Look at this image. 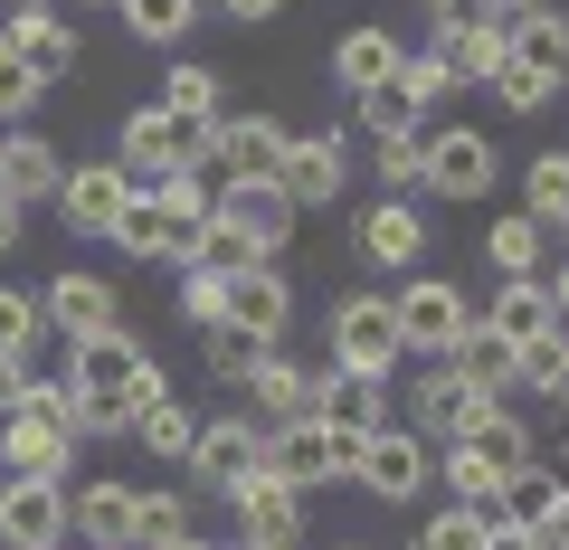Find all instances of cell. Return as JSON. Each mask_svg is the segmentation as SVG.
Here are the masks:
<instances>
[{"label": "cell", "mask_w": 569, "mask_h": 550, "mask_svg": "<svg viewBox=\"0 0 569 550\" xmlns=\"http://www.w3.org/2000/svg\"><path fill=\"white\" fill-rule=\"evenodd\" d=\"M313 418H332V428H351V437L399 428V408H389V380H380V370H323V389H313Z\"/></svg>", "instance_id": "24"}, {"label": "cell", "mask_w": 569, "mask_h": 550, "mask_svg": "<svg viewBox=\"0 0 569 550\" xmlns=\"http://www.w3.org/2000/svg\"><path fill=\"white\" fill-rule=\"evenodd\" d=\"M466 447H485V456H493V466H503V474L541 456V447H531V428H522V418H512V408H493V418H485V428L466 437Z\"/></svg>", "instance_id": "44"}, {"label": "cell", "mask_w": 569, "mask_h": 550, "mask_svg": "<svg viewBox=\"0 0 569 550\" xmlns=\"http://www.w3.org/2000/svg\"><path fill=\"white\" fill-rule=\"evenodd\" d=\"M447 370H456L466 389H485V399H512V389H522V370H512V342H503V332H485V323H466V332H456Z\"/></svg>", "instance_id": "29"}, {"label": "cell", "mask_w": 569, "mask_h": 550, "mask_svg": "<svg viewBox=\"0 0 569 550\" xmlns=\"http://www.w3.org/2000/svg\"><path fill=\"white\" fill-rule=\"evenodd\" d=\"M209 219L238 228L257 257H284V247H295V228H305V209L284 200L276 181H209Z\"/></svg>", "instance_id": "9"}, {"label": "cell", "mask_w": 569, "mask_h": 550, "mask_svg": "<svg viewBox=\"0 0 569 550\" xmlns=\"http://www.w3.org/2000/svg\"><path fill=\"white\" fill-rule=\"evenodd\" d=\"M485 10L493 20H522V10H541V0H485Z\"/></svg>", "instance_id": "54"}, {"label": "cell", "mask_w": 569, "mask_h": 550, "mask_svg": "<svg viewBox=\"0 0 569 550\" xmlns=\"http://www.w3.org/2000/svg\"><path fill=\"white\" fill-rule=\"evenodd\" d=\"M485 257H493V276H541L550 266V228L522 219V209H503V219L485 228Z\"/></svg>", "instance_id": "31"}, {"label": "cell", "mask_w": 569, "mask_h": 550, "mask_svg": "<svg viewBox=\"0 0 569 550\" xmlns=\"http://www.w3.org/2000/svg\"><path fill=\"white\" fill-rule=\"evenodd\" d=\"M39 96H48V77H29V67L10 58V39H0V123H29Z\"/></svg>", "instance_id": "45"}, {"label": "cell", "mask_w": 569, "mask_h": 550, "mask_svg": "<svg viewBox=\"0 0 569 550\" xmlns=\"http://www.w3.org/2000/svg\"><path fill=\"white\" fill-rule=\"evenodd\" d=\"M247 418L257 428H295V418H313V389H323V370H305V361H284V351H266L257 370H247Z\"/></svg>", "instance_id": "21"}, {"label": "cell", "mask_w": 569, "mask_h": 550, "mask_svg": "<svg viewBox=\"0 0 569 550\" xmlns=\"http://www.w3.org/2000/svg\"><path fill=\"white\" fill-rule=\"evenodd\" d=\"M58 143H48V133H29V123H10V133H0V200H58Z\"/></svg>", "instance_id": "26"}, {"label": "cell", "mask_w": 569, "mask_h": 550, "mask_svg": "<svg viewBox=\"0 0 569 550\" xmlns=\"http://www.w3.org/2000/svg\"><path fill=\"white\" fill-rule=\"evenodd\" d=\"M171 541H190V493H171V484L133 493V550H171Z\"/></svg>", "instance_id": "36"}, {"label": "cell", "mask_w": 569, "mask_h": 550, "mask_svg": "<svg viewBox=\"0 0 569 550\" xmlns=\"http://www.w3.org/2000/svg\"><path fill=\"white\" fill-rule=\"evenodd\" d=\"M181 313H190V323H219V276H209V266H181Z\"/></svg>", "instance_id": "47"}, {"label": "cell", "mask_w": 569, "mask_h": 550, "mask_svg": "<svg viewBox=\"0 0 569 550\" xmlns=\"http://www.w3.org/2000/svg\"><path fill=\"white\" fill-rule=\"evenodd\" d=\"M541 294H550V313L569 323V266H541Z\"/></svg>", "instance_id": "50"}, {"label": "cell", "mask_w": 569, "mask_h": 550, "mask_svg": "<svg viewBox=\"0 0 569 550\" xmlns=\"http://www.w3.org/2000/svg\"><path fill=\"white\" fill-rule=\"evenodd\" d=\"M522 219L569 228V152H531L522 162Z\"/></svg>", "instance_id": "34"}, {"label": "cell", "mask_w": 569, "mask_h": 550, "mask_svg": "<svg viewBox=\"0 0 569 550\" xmlns=\"http://www.w3.org/2000/svg\"><path fill=\"white\" fill-rule=\"evenodd\" d=\"M39 323L67 332V342H86V332H114L123 304H114V286H104V276L67 266V276H48V286H39Z\"/></svg>", "instance_id": "18"}, {"label": "cell", "mask_w": 569, "mask_h": 550, "mask_svg": "<svg viewBox=\"0 0 569 550\" xmlns=\"http://www.w3.org/2000/svg\"><path fill=\"white\" fill-rule=\"evenodd\" d=\"M114 171H123L133 190L171 181V171L219 181V162H209V123H181V114H162V104H133V114L114 123Z\"/></svg>", "instance_id": "4"}, {"label": "cell", "mask_w": 569, "mask_h": 550, "mask_svg": "<svg viewBox=\"0 0 569 550\" xmlns=\"http://www.w3.org/2000/svg\"><path fill=\"white\" fill-rule=\"evenodd\" d=\"M389 361H399V323H389V304H380V294H342V304H332V370H380V380H389Z\"/></svg>", "instance_id": "19"}, {"label": "cell", "mask_w": 569, "mask_h": 550, "mask_svg": "<svg viewBox=\"0 0 569 550\" xmlns=\"http://www.w3.org/2000/svg\"><path fill=\"white\" fill-rule=\"evenodd\" d=\"M427 20H493L485 0H427Z\"/></svg>", "instance_id": "51"}, {"label": "cell", "mask_w": 569, "mask_h": 550, "mask_svg": "<svg viewBox=\"0 0 569 550\" xmlns=\"http://www.w3.org/2000/svg\"><path fill=\"white\" fill-rule=\"evenodd\" d=\"M123 200H133V181H123L114 162H77V171H58V219L77 228V238H104V228L123 219Z\"/></svg>", "instance_id": "22"}, {"label": "cell", "mask_w": 569, "mask_h": 550, "mask_svg": "<svg viewBox=\"0 0 569 550\" xmlns=\"http://www.w3.org/2000/svg\"><path fill=\"white\" fill-rule=\"evenodd\" d=\"M133 493L123 474H86L77 493H67V541L77 550H133Z\"/></svg>", "instance_id": "16"}, {"label": "cell", "mask_w": 569, "mask_h": 550, "mask_svg": "<svg viewBox=\"0 0 569 550\" xmlns=\"http://www.w3.org/2000/svg\"><path fill=\"white\" fill-rule=\"evenodd\" d=\"M351 238H361V257H370V266L408 276V266L427 257V209H418V200H399V190H380V200L361 209V228H351Z\"/></svg>", "instance_id": "20"}, {"label": "cell", "mask_w": 569, "mask_h": 550, "mask_svg": "<svg viewBox=\"0 0 569 550\" xmlns=\"http://www.w3.org/2000/svg\"><path fill=\"white\" fill-rule=\"evenodd\" d=\"M370 171H380V190L418 200V133H370Z\"/></svg>", "instance_id": "43"}, {"label": "cell", "mask_w": 569, "mask_h": 550, "mask_svg": "<svg viewBox=\"0 0 569 550\" xmlns=\"http://www.w3.org/2000/svg\"><path fill=\"white\" fill-rule=\"evenodd\" d=\"M219 10H228L238 29H266V20H284V0H219Z\"/></svg>", "instance_id": "48"}, {"label": "cell", "mask_w": 569, "mask_h": 550, "mask_svg": "<svg viewBox=\"0 0 569 550\" xmlns=\"http://www.w3.org/2000/svg\"><path fill=\"white\" fill-rule=\"evenodd\" d=\"M485 86H493V104H503V114H541V104L560 96V77H550V67H531V58H503Z\"/></svg>", "instance_id": "38"}, {"label": "cell", "mask_w": 569, "mask_h": 550, "mask_svg": "<svg viewBox=\"0 0 569 550\" xmlns=\"http://www.w3.org/2000/svg\"><path fill=\"white\" fill-rule=\"evenodd\" d=\"M58 550H77V541H58Z\"/></svg>", "instance_id": "59"}, {"label": "cell", "mask_w": 569, "mask_h": 550, "mask_svg": "<svg viewBox=\"0 0 569 550\" xmlns=\"http://www.w3.org/2000/svg\"><path fill=\"white\" fill-rule=\"evenodd\" d=\"M228 503H238V550H295V541H305V493H295V484H284V474H247V484L238 493H228Z\"/></svg>", "instance_id": "13"}, {"label": "cell", "mask_w": 569, "mask_h": 550, "mask_svg": "<svg viewBox=\"0 0 569 550\" xmlns=\"http://www.w3.org/2000/svg\"><path fill=\"white\" fill-rule=\"evenodd\" d=\"M351 456H361V437L332 428V418H295V428H266V474H284L295 493H313V484H351Z\"/></svg>", "instance_id": "6"}, {"label": "cell", "mask_w": 569, "mask_h": 550, "mask_svg": "<svg viewBox=\"0 0 569 550\" xmlns=\"http://www.w3.org/2000/svg\"><path fill=\"white\" fill-rule=\"evenodd\" d=\"M20 247V200H0V257Z\"/></svg>", "instance_id": "52"}, {"label": "cell", "mask_w": 569, "mask_h": 550, "mask_svg": "<svg viewBox=\"0 0 569 550\" xmlns=\"http://www.w3.org/2000/svg\"><path fill=\"white\" fill-rule=\"evenodd\" d=\"M351 484H361L370 503H418V493H427V437H408V428H370L361 456H351Z\"/></svg>", "instance_id": "14"}, {"label": "cell", "mask_w": 569, "mask_h": 550, "mask_svg": "<svg viewBox=\"0 0 569 550\" xmlns=\"http://www.w3.org/2000/svg\"><path fill=\"white\" fill-rule=\"evenodd\" d=\"M123 29H133L142 48H181L190 29H200V0H114Z\"/></svg>", "instance_id": "35"}, {"label": "cell", "mask_w": 569, "mask_h": 550, "mask_svg": "<svg viewBox=\"0 0 569 550\" xmlns=\"http://www.w3.org/2000/svg\"><path fill=\"white\" fill-rule=\"evenodd\" d=\"M351 104H361V133H427L418 96H408L399 77H389V86H370V96H351Z\"/></svg>", "instance_id": "39"}, {"label": "cell", "mask_w": 569, "mask_h": 550, "mask_svg": "<svg viewBox=\"0 0 569 550\" xmlns=\"http://www.w3.org/2000/svg\"><path fill=\"white\" fill-rule=\"evenodd\" d=\"M485 332H503L512 351H522V342H541V332H560V313H550V294H541V276H503V294H493V313H485Z\"/></svg>", "instance_id": "30"}, {"label": "cell", "mask_w": 569, "mask_h": 550, "mask_svg": "<svg viewBox=\"0 0 569 550\" xmlns=\"http://www.w3.org/2000/svg\"><path fill=\"white\" fill-rule=\"evenodd\" d=\"M493 181H503L493 133H475V123H427L418 133V190L427 200H485Z\"/></svg>", "instance_id": "5"}, {"label": "cell", "mask_w": 569, "mask_h": 550, "mask_svg": "<svg viewBox=\"0 0 569 550\" xmlns=\"http://www.w3.org/2000/svg\"><path fill=\"white\" fill-rule=\"evenodd\" d=\"M541 399H550V408H560V418H569V361L550 370V389H541Z\"/></svg>", "instance_id": "53"}, {"label": "cell", "mask_w": 569, "mask_h": 550, "mask_svg": "<svg viewBox=\"0 0 569 550\" xmlns=\"http://www.w3.org/2000/svg\"><path fill=\"white\" fill-rule=\"evenodd\" d=\"M427 48L447 58L456 86H485L493 67L512 58V48H503V20H437V29H427Z\"/></svg>", "instance_id": "27"}, {"label": "cell", "mask_w": 569, "mask_h": 550, "mask_svg": "<svg viewBox=\"0 0 569 550\" xmlns=\"http://www.w3.org/2000/svg\"><path fill=\"white\" fill-rule=\"evenodd\" d=\"M493 408H503V399L466 389L447 361H427V370H418V389H408V408H399V428H408V437H427V447H466V437L485 428Z\"/></svg>", "instance_id": "7"}, {"label": "cell", "mask_w": 569, "mask_h": 550, "mask_svg": "<svg viewBox=\"0 0 569 550\" xmlns=\"http://www.w3.org/2000/svg\"><path fill=\"white\" fill-rule=\"evenodd\" d=\"M427 474L447 484V503H466V512H503V466H493L485 447H427Z\"/></svg>", "instance_id": "28"}, {"label": "cell", "mask_w": 569, "mask_h": 550, "mask_svg": "<svg viewBox=\"0 0 569 550\" xmlns=\"http://www.w3.org/2000/svg\"><path fill=\"white\" fill-rule=\"evenodd\" d=\"M67 541V484L0 474V550H58Z\"/></svg>", "instance_id": "15"}, {"label": "cell", "mask_w": 569, "mask_h": 550, "mask_svg": "<svg viewBox=\"0 0 569 550\" xmlns=\"http://www.w3.org/2000/svg\"><path fill=\"white\" fill-rule=\"evenodd\" d=\"M20 380H29V351H0V408L20 399Z\"/></svg>", "instance_id": "49"}, {"label": "cell", "mask_w": 569, "mask_h": 550, "mask_svg": "<svg viewBox=\"0 0 569 550\" xmlns=\"http://www.w3.org/2000/svg\"><path fill=\"white\" fill-rule=\"evenodd\" d=\"M0 10H58V0H0Z\"/></svg>", "instance_id": "55"}, {"label": "cell", "mask_w": 569, "mask_h": 550, "mask_svg": "<svg viewBox=\"0 0 569 550\" xmlns=\"http://www.w3.org/2000/svg\"><path fill=\"white\" fill-rule=\"evenodd\" d=\"M123 437H133L142 456H162V466H181V456H190V437H200V418H190V408H181V399L162 389L152 408H133V428H123Z\"/></svg>", "instance_id": "32"}, {"label": "cell", "mask_w": 569, "mask_h": 550, "mask_svg": "<svg viewBox=\"0 0 569 550\" xmlns=\"http://www.w3.org/2000/svg\"><path fill=\"white\" fill-rule=\"evenodd\" d=\"M200 228H209V181H200V171H171V181L133 190L123 219L104 228V238H114L123 257H142V266H190Z\"/></svg>", "instance_id": "3"}, {"label": "cell", "mask_w": 569, "mask_h": 550, "mask_svg": "<svg viewBox=\"0 0 569 550\" xmlns=\"http://www.w3.org/2000/svg\"><path fill=\"white\" fill-rule=\"evenodd\" d=\"M39 294H20V286H0V351H39Z\"/></svg>", "instance_id": "46"}, {"label": "cell", "mask_w": 569, "mask_h": 550, "mask_svg": "<svg viewBox=\"0 0 569 550\" xmlns=\"http://www.w3.org/2000/svg\"><path fill=\"white\" fill-rule=\"evenodd\" d=\"M342 181H351L342 133H332V123H284V162H276L284 200H295V209H323V200H342Z\"/></svg>", "instance_id": "10"}, {"label": "cell", "mask_w": 569, "mask_h": 550, "mask_svg": "<svg viewBox=\"0 0 569 550\" xmlns=\"http://www.w3.org/2000/svg\"><path fill=\"white\" fill-rule=\"evenodd\" d=\"M209 162H219V181H276L284 114H219L209 123Z\"/></svg>", "instance_id": "17"}, {"label": "cell", "mask_w": 569, "mask_h": 550, "mask_svg": "<svg viewBox=\"0 0 569 550\" xmlns=\"http://www.w3.org/2000/svg\"><path fill=\"white\" fill-rule=\"evenodd\" d=\"M389 323H399V351H427V361H447L456 332L475 323V304L447 286V276H408V286L389 294Z\"/></svg>", "instance_id": "8"}, {"label": "cell", "mask_w": 569, "mask_h": 550, "mask_svg": "<svg viewBox=\"0 0 569 550\" xmlns=\"http://www.w3.org/2000/svg\"><path fill=\"white\" fill-rule=\"evenodd\" d=\"M190 474H200L209 493H238L247 474L266 466V428L247 418V408H219V418H200V437H190V456H181Z\"/></svg>", "instance_id": "11"}, {"label": "cell", "mask_w": 569, "mask_h": 550, "mask_svg": "<svg viewBox=\"0 0 569 550\" xmlns=\"http://www.w3.org/2000/svg\"><path fill=\"white\" fill-rule=\"evenodd\" d=\"M485 522L493 512H466V503H437L418 522V550H485Z\"/></svg>", "instance_id": "41"}, {"label": "cell", "mask_w": 569, "mask_h": 550, "mask_svg": "<svg viewBox=\"0 0 569 550\" xmlns=\"http://www.w3.org/2000/svg\"><path fill=\"white\" fill-rule=\"evenodd\" d=\"M152 104H162V114H181V123H219V114H228V96H219V77H209V67H171Z\"/></svg>", "instance_id": "37"}, {"label": "cell", "mask_w": 569, "mask_h": 550, "mask_svg": "<svg viewBox=\"0 0 569 550\" xmlns=\"http://www.w3.org/2000/svg\"><path fill=\"white\" fill-rule=\"evenodd\" d=\"M342 550H370V541H342Z\"/></svg>", "instance_id": "58"}, {"label": "cell", "mask_w": 569, "mask_h": 550, "mask_svg": "<svg viewBox=\"0 0 569 550\" xmlns=\"http://www.w3.org/2000/svg\"><path fill=\"white\" fill-rule=\"evenodd\" d=\"M399 86L418 96V114H427V123H437V104L456 96V77H447V58H437V48H399Z\"/></svg>", "instance_id": "40"}, {"label": "cell", "mask_w": 569, "mask_h": 550, "mask_svg": "<svg viewBox=\"0 0 569 550\" xmlns=\"http://www.w3.org/2000/svg\"><path fill=\"white\" fill-rule=\"evenodd\" d=\"M77 10H104V0H77Z\"/></svg>", "instance_id": "57"}, {"label": "cell", "mask_w": 569, "mask_h": 550, "mask_svg": "<svg viewBox=\"0 0 569 550\" xmlns=\"http://www.w3.org/2000/svg\"><path fill=\"white\" fill-rule=\"evenodd\" d=\"M399 29H380V20H361V29H342V39H332V86H342V96H370V86H389L399 77Z\"/></svg>", "instance_id": "25"}, {"label": "cell", "mask_w": 569, "mask_h": 550, "mask_svg": "<svg viewBox=\"0 0 569 550\" xmlns=\"http://www.w3.org/2000/svg\"><path fill=\"white\" fill-rule=\"evenodd\" d=\"M162 361H152V342L142 332H86V342H67V399H77V437H123L133 428V408L162 399Z\"/></svg>", "instance_id": "1"}, {"label": "cell", "mask_w": 569, "mask_h": 550, "mask_svg": "<svg viewBox=\"0 0 569 550\" xmlns=\"http://www.w3.org/2000/svg\"><path fill=\"white\" fill-rule=\"evenodd\" d=\"M171 550H209V541H200V531H190V541H171Z\"/></svg>", "instance_id": "56"}, {"label": "cell", "mask_w": 569, "mask_h": 550, "mask_svg": "<svg viewBox=\"0 0 569 550\" xmlns=\"http://www.w3.org/2000/svg\"><path fill=\"white\" fill-rule=\"evenodd\" d=\"M0 474H39V484L77 474V399H67V380H20V399L0 408Z\"/></svg>", "instance_id": "2"}, {"label": "cell", "mask_w": 569, "mask_h": 550, "mask_svg": "<svg viewBox=\"0 0 569 550\" xmlns=\"http://www.w3.org/2000/svg\"><path fill=\"white\" fill-rule=\"evenodd\" d=\"M219 323H238L247 342H284V323H295V286H284L276 257H257V266H238V276H219Z\"/></svg>", "instance_id": "12"}, {"label": "cell", "mask_w": 569, "mask_h": 550, "mask_svg": "<svg viewBox=\"0 0 569 550\" xmlns=\"http://www.w3.org/2000/svg\"><path fill=\"white\" fill-rule=\"evenodd\" d=\"M503 48H512V58H531V67H550V77H569V20L550 10V0H541V10H522V20H503Z\"/></svg>", "instance_id": "33"}, {"label": "cell", "mask_w": 569, "mask_h": 550, "mask_svg": "<svg viewBox=\"0 0 569 550\" xmlns=\"http://www.w3.org/2000/svg\"><path fill=\"white\" fill-rule=\"evenodd\" d=\"M266 351H276V342H247L238 323H209V380H219V389H238L247 370L266 361Z\"/></svg>", "instance_id": "42"}, {"label": "cell", "mask_w": 569, "mask_h": 550, "mask_svg": "<svg viewBox=\"0 0 569 550\" xmlns=\"http://www.w3.org/2000/svg\"><path fill=\"white\" fill-rule=\"evenodd\" d=\"M0 39H10V58L29 67V77H77V29H67V10H0Z\"/></svg>", "instance_id": "23"}]
</instances>
